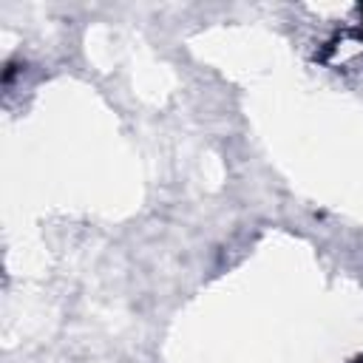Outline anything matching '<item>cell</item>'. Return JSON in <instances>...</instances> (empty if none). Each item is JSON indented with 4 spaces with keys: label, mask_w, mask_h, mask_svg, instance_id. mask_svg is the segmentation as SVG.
I'll return each instance as SVG.
<instances>
[{
    "label": "cell",
    "mask_w": 363,
    "mask_h": 363,
    "mask_svg": "<svg viewBox=\"0 0 363 363\" xmlns=\"http://www.w3.org/2000/svg\"><path fill=\"white\" fill-rule=\"evenodd\" d=\"M352 363H363V354H360V357H354V360H352Z\"/></svg>",
    "instance_id": "cell-1"
},
{
    "label": "cell",
    "mask_w": 363,
    "mask_h": 363,
    "mask_svg": "<svg viewBox=\"0 0 363 363\" xmlns=\"http://www.w3.org/2000/svg\"><path fill=\"white\" fill-rule=\"evenodd\" d=\"M360 14H363V9H360Z\"/></svg>",
    "instance_id": "cell-2"
}]
</instances>
